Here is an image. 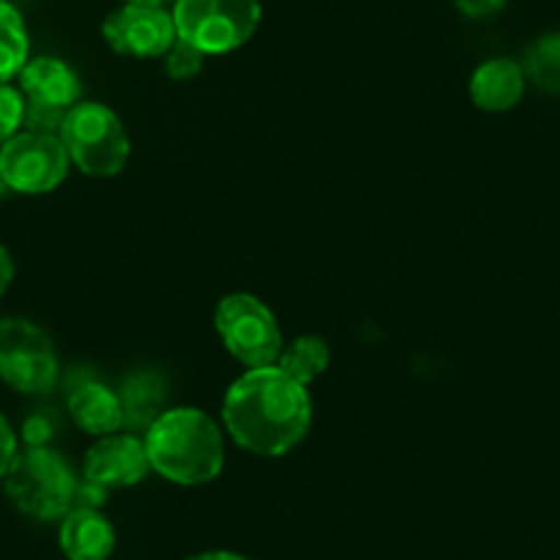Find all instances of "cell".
I'll return each instance as SVG.
<instances>
[{"label":"cell","mask_w":560,"mask_h":560,"mask_svg":"<svg viewBox=\"0 0 560 560\" xmlns=\"http://www.w3.org/2000/svg\"><path fill=\"white\" fill-rule=\"evenodd\" d=\"M152 472L147 443L135 434H107L96 438L85 454V481L100 489H127L140 483Z\"/></svg>","instance_id":"cell-11"},{"label":"cell","mask_w":560,"mask_h":560,"mask_svg":"<svg viewBox=\"0 0 560 560\" xmlns=\"http://www.w3.org/2000/svg\"><path fill=\"white\" fill-rule=\"evenodd\" d=\"M0 380L25 396H45L58 382V354L50 336L28 319L0 322Z\"/></svg>","instance_id":"cell-7"},{"label":"cell","mask_w":560,"mask_h":560,"mask_svg":"<svg viewBox=\"0 0 560 560\" xmlns=\"http://www.w3.org/2000/svg\"><path fill=\"white\" fill-rule=\"evenodd\" d=\"M163 58H165V74H168L171 80H179V83H185V80H192L198 72H201L203 58L207 56H203L198 47H192L190 42L176 39L174 47H171Z\"/></svg>","instance_id":"cell-19"},{"label":"cell","mask_w":560,"mask_h":560,"mask_svg":"<svg viewBox=\"0 0 560 560\" xmlns=\"http://www.w3.org/2000/svg\"><path fill=\"white\" fill-rule=\"evenodd\" d=\"M509 0H454V7L459 9L462 14H467V18H492V14H498L500 9L505 7Z\"/></svg>","instance_id":"cell-22"},{"label":"cell","mask_w":560,"mask_h":560,"mask_svg":"<svg viewBox=\"0 0 560 560\" xmlns=\"http://www.w3.org/2000/svg\"><path fill=\"white\" fill-rule=\"evenodd\" d=\"M525 78L547 94H560V31L541 36L525 52Z\"/></svg>","instance_id":"cell-18"},{"label":"cell","mask_w":560,"mask_h":560,"mask_svg":"<svg viewBox=\"0 0 560 560\" xmlns=\"http://www.w3.org/2000/svg\"><path fill=\"white\" fill-rule=\"evenodd\" d=\"M102 39L113 52L127 58H163L179 39L174 14L165 7L147 3H124L105 18Z\"/></svg>","instance_id":"cell-10"},{"label":"cell","mask_w":560,"mask_h":560,"mask_svg":"<svg viewBox=\"0 0 560 560\" xmlns=\"http://www.w3.org/2000/svg\"><path fill=\"white\" fill-rule=\"evenodd\" d=\"M69 154L61 138L52 132L20 129L0 147V176L20 196L52 192L69 174Z\"/></svg>","instance_id":"cell-8"},{"label":"cell","mask_w":560,"mask_h":560,"mask_svg":"<svg viewBox=\"0 0 560 560\" xmlns=\"http://www.w3.org/2000/svg\"><path fill=\"white\" fill-rule=\"evenodd\" d=\"M165 380L158 371H132L124 376L121 387H118V398H121L124 409V427L129 429H149L160 415L165 412Z\"/></svg>","instance_id":"cell-15"},{"label":"cell","mask_w":560,"mask_h":560,"mask_svg":"<svg viewBox=\"0 0 560 560\" xmlns=\"http://www.w3.org/2000/svg\"><path fill=\"white\" fill-rule=\"evenodd\" d=\"M12 280H14V258L7 245H0V298L7 294L9 287H12Z\"/></svg>","instance_id":"cell-23"},{"label":"cell","mask_w":560,"mask_h":560,"mask_svg":"<svg viewBox=\"0 0 560 560\" xmlns=\"http://www.w3.org/2000/svg\"><path fill=\"white\" fill-rule=\"evenodd\" d=\"M149 465L160 478L179 487H203L223 472V432L198 407H171L147 429Z\"/></svg>","instance_id":"cell-2"},{"label":"cell","mask_w":560,"mask_h":560,"mask_svg":"<svg viewBox=\"0 0 560 560\" xmlns=\"http://www.w3.org/2000/svg\"><path fill=\"white\" fill-rule=\"evenodd\" d=\"M67 407L74 427L83 429L85 434L107 438V434H116L124 429V409L118 390H110V387L96 380H85L74 385L72 393H69Z\"/></svg>","instance_id":"cell-14"},{"label":"cell","mask_w":560,"mask_h":560,"mask_svg":"<svg viewBox=\"0 0 560 560\" xmlns=\"http://www.w3.org/2000/svg\"><path fill=\"white\" fill-rule=\"evenodd\" d=\"M7 494L25 516L34 520H63L78 500V478L58 451L31 445L14 456L3 476Z\"/></svg>","instance_id":"cell-3"},{"label":"cell","mask_w":560,"mask_h":560,"mask_svg":"<svg viewBox=\"0 0 560 560\" xmlns=\"http://www.w3.org/2000/svg\"><path fill=\"white\" fill-rule=\"evenodd\" d=\"M121 3H147V7H165V3H174V0H121Z\"/></svg>","instance_id":"cell-25"},{"label":"cell","mask_w":560,"mask_h":560,"mask_svg":"<svg viewBox=\"0 0 560 560\" xmlns=\"http://www.w3.org/2000/svg\"><path fill=\"white\" fill-rule=\"evenodd\" d=\"M171 14L179 39L203 56H225L253 39L264 9L261 0H174Z\"/></svg>","instance_id":"cell-5"},{"label":"cell","mask_w":560,"mask_h":560,"mask_svg":"<svg viewBox=\"0 0 560 560\" xmlns=\"http://www.w3.org/2000/svg\"><path fill=\"white\" fill-rule=\"evenodd\" d=\"M275 365H278L283 374L292 376L294 382L308 387L311 382H316L327 369H330V347H327L325 338L319 336H300L283 347V352H280Z\"/></svg>","instance_id":"cell-17"},{"label":"cell","mask_w":560,"mask_h":560,"mask_svg":"<svg viewBox=\"0 0 560 560\" xmlns=\"http://www.w3.org/2000/svg\"><path fill=\"white\" fill-rule=\"evenodd\" d=\"M31 61V39L25 20L9 0H0V85L20 78Z\"/></svg>","instance_id":"cell-16"},{"label":"cell","mask_w":560,"mask_h":560,"mask_svg":"<svg viewBox=\"0 0 560 560\" xmlns=\"http://www.w3.org/2000/svg\"><path fill=\"white\" fill-rule=\"evenodd\" d=\"M20 91L25 96V127L58 135L63 118L80 102L83 83L67 61L52 56L31 58L20 72Z\"/></svg>","instance_id":"cell-9"},{"label":"cell","mask_w":560,"mask_h":560,"mask_svg":"<svg viewBox=\"0 0 560 560\" xmlns=\"http://www.w3.org/2000/svg\"><path fill=\"white\" fill-rule=\"evenodd\" d=\"M214 330L225 352L245 369L278 363L283 352V332L267 303L247 292H231L214 308Z\"/></svg>","instance_id":"cell-6"},{"label":"cell","mask_w":560,"mask_h":560,"mask_svg":"<svg viewBox=\"0 0 560 560\" xmlns=\"http://www.w3.org/2000/svg\"><path fill=\"white\" fill-rule=\"evenodd\" d=\"M7 192H9V187H7V182H3V176H0V198L7 196Z\"/></svg>","instance_id":"cell-26"},{"label":"cell","mask_w":560,"mask_h":560,"mask_svg":"<svg viewBox=\"0 0 560 560\" xmlns=\"http://www.w3.org/2000/svg\"><path fill=\"white\" fill-rule=\"evenodd\" d=\"M25 127V96L12 83L0 85V147Z\"/></svg>","instance_id":"cell-20"},{"label":"cell","mask_w":560,"mask_h":560,"mask_svg":"<svg viewBox=\"0 0 560 560\" xmlns=\"http://www.w3.org/2000/svg\"><path fill=\"white\" fill-rule=\"evenodd\" d=\"M58 544L67 560H107L116 549V527L91 505H74L61 520Z\"/></svg>","instance_id":"cell-12"},{"label":"cell","mask_w":560,"mask_h":560,"mask_svg":"<svg viewBox=\"0 0 560 560\" xmlns=\"http://www.w3.org/2000/svg\"><path fill=\"white\" fill-rule=\"evenodd\" d=\"M314 423L308 387L278 365L247 369L223 398V427L236 445L256 456H287Z\"/></svg>","instance_id":"cell-1"},{"label":"cell","mask_w":560,"mask_h":560,"mask_svg":"<svg viewBox=\"0 0 560 560\" xmlns=\"http://www.w3.org/2000/svg\"><path fill=\"white\" fill-rule=\"evenodd\" d=\"M185 560H247V558L245 555L229 552V549H209V552L190 555V558H185Z\"/></svg>","instance_id":"cell-24"},{"label":"cell","mask_w":560,"mask_h":560,"mask_svg":"<svg viewBox=\"0 0 560 560\" xmlns=\"http://www.w3.org/2000/svg\"><path fill=\"white\" fill-rule=\"evenodd\" d=\"M58 138L67 149L69 163L96 179L121 174L132 152L124 121L102 102H78L63 118Z\"/></svg>","instance_id":"cell-4"},{"label":"cell","mask_w":560,"mask_h":560,"mask_svg":"<svg viewBox=\"0 0 560 560\" xmlns=\"http://www.w3.org/2000/svg\"><path fill=\"white\" fill-rule=\"evenodd\" d=\"M18 454V434H14L12 423H9V420L3 418V412H0V478L7 476Z\"/></svg>","instance_id":"cell-21"},{"label":"cell","mask_w":560,"mask_h":560,"mask_svg":"<svg viewBox=\"0 0 560 560\" xmlns=\"http://www.w3.org/2000/svg\"><path fill=\"white\" fill-rule=\"evenodd\" d=\"M525 69L511 58H489L472 72L470 100L478 110L505 113L520 105L525 94Z\"/></svg>","instance_id":"cell-13"}]
</instances>
